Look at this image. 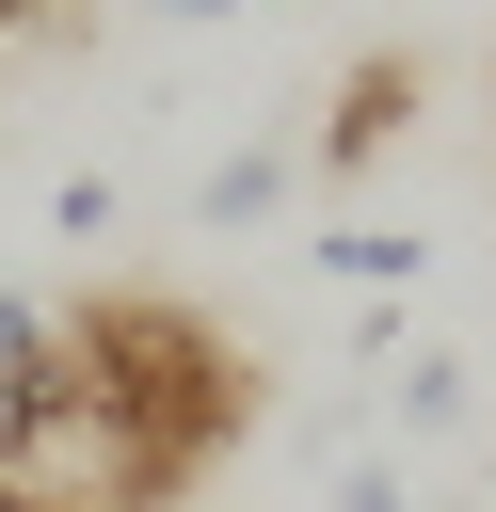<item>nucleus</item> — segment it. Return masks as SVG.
Here are the masks:
<instances>
[{
  "label": "nucleus",
  "instance_id": "obj_5",
  "mask_svg": "<svg viewBox=\"0 0 496 512\" xmlns=\"http://www.w3.org/2000/svg\"><path fill=\"white\" fill-rule=\"evenodd\" d=\"M464 416H480V368L464 352H416L400 368V432H464Z\"/></svg>",
  "mask_w": 496,
  "mask_h": 512
},
{
  "label": "nucleus",
  "instance_id": "obj_2",
  "mask_svg": "<svg viewBox=\"0 0 496 512\" xmlns=\"http://www.w3.org/2000/svg\"><path fill=\"white\" fill-rule=\"evenodd\" d=\"M400 128H416V48H368V64H352V80L320 96V128H304V160H320V176H368V160H384Z\"/></svg>",
  "mask_w": 496,
  "mask_h": 512
},
{
  "label": "nucleus",
  "instance_id": "obj_1",
  "mask_svg": "<svg viewBox=\"0 0 496 512\" xmlns=\"http://www.w3.org/2000/svg\"><path fill=\"white\" fill-rule=\"evenodd\" d=\"M64 368H80V400H96L160 480H192V464H224V448L256 432L240 336H224L208 304H176V288H80V304H64Z\"/></svg>",
  "mask_w": 496,
  "mask_h": 512
},
{
  "label": "nucleus",
  "instance_id": "obj_8",
  "mask_svg": "<svg viewBox=\"0 0 496 512\" xmlns=\"http://www.w3.org/2000/svg\"><path fill=\"white\" fill-rule=\"evenodd\" d=\"M416 512H480V496H416Z\"/></svg>",
  "mask_w": 496,
  "mask_h": 512
},
{
  "label": "nucleus",
  "instance_id": "obj_9",
  "mask_svg": "<svg viewBox=\"0 0 496 512\" xmlns=\"http://www.w3.org/2000/svg\"><path fill=\"white\" fill-rule=\"evenodd\" d=\"M0 512H48V496H0Z\"/></svg>",
  "mask_w": 496,
  "mask_h": 512
},
{
  "label": "nucleus",
  "instance_id": "obj_4",
  "mask_svg": "<svg viewBox=\"0 0 496 512\" xmlns=\"http://www.w3.org/2000/svg\"><path fill=\"white\" fill-rule=\"evenodd\" d=\"M320 272L384 304V288H416V272H432V240H416V224H320Z\"/></svg>",
  "mask_w": 496,
  "mask_h": 512
},
{
  "label": "nucleus",
  "instance_id": "obj_3",
  "mask_svg": "<svg viewBox=\"0 0 496 512\" xmlns=\"http://www.w3.org/2000/svg\"><path fill=\"white\" fill-rule=\"evenodd\" d=\"M288 176H304V144H224V160L192 176V224H272Z\"/></svg>",
  "mask_w": 496,
  "mask_h": 512
},
{
  "label": "nucleus",
  "instance_id": "obj_6",
  "mask_svg": "<svg viewBox=\"0 0 496 512\" xmlns=\"http://www.w3.org/2000/svg\"><path fill=\"white\" fill-rule=\"evenodd\" d=\"M320 512H416V480H400V464H368V448H352V464H336V496H320Z\"/></svg>",
  "mask_w": 496,
  "mask_h": 512
},
{
  "label": "nucleus",
  "instance_id": "obj_7",
  "mask_svg": "<svg viewBox=\"0 0 496 512\" xmlns=\"http://www.w3.org/2000/svg\"><path fill=\"white\" fill-rule=\"evenodd\" d=\"M160 16H176V32H224V16H256V0H160Z\"/></svg>",
  "mask_w": 496,
  "mask_h": 512
}]
</instances>
